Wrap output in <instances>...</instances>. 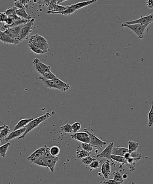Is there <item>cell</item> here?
<instances>
[{"mask_svg":"<svg viewBox=\"0 0 153 184\" xmlns=\"http://www.w3.org/2000/svg\"><path fill=\"white\" fill-rule=\"evenodd\" d=\"M103 183L104 184H121L120 183L117 182L114 179L107 180H105Z\"/></svg>","mask_w":153,"mask_h":184,"instance_id":"bcb514c9","label":"cell"},{"mask_svg":"<svg viewBox=\"0 0 153 184\" xmlns=\"http://www.w3.org/2000/svg\"><path fill=\"white\" fill-rule=\"evenodd\" d=\"M131 158H139V159H141L143 157V156H142V153L138 152L137 151H135L131 153Z\"/></svg>","mask_w":153,"mask_h":184,"instance_id":"7bdbcfd3","label":"cell"},{"mask_svg":"<svg viewBox=\"0 0 153 184\" xmlns=\"http://www.w3.org/2000/svg\"><path fill=\"white\" fill-rule=\"evenodd\" d=\"M24 24L21 25V26H18V27H13V28H10L9 29L11 33H12V34L14 37L15 40L17 41L18 44H19V42H18V39H19V36L20 33L21 29L22 28Z\"/></svg>","mask_w":153,"mask_h":184,"instance_id":"44dd1931","label":"cell"},{"mask_svg":"<svg viewBox=\"0 0 153 184\" xmlns=\"http://www.w3.org/2000/svg\"><path fill=\"white\" fill-rule=\"evenodd\" d=\"M96 160L97 159L95 158H92V157L90 156L83 159H82V162L84 164L87 166V165H90L93 162Z\"/></svg>","mask_w":153,"mask_h":184,"instance_id":"8d00e7d4","label":"cell"},{"mask_svg":"<svg viewBox=\"0 0 153 184\" xmlns=\"http://www.w3.org/2000/svg\"><path fill=\"white\" fill-rule=\"evenodd\" d=\"M33 162V163L37 164V165H39V166L45 167V168H48L47 164L46 162L44 156L38 158L37 159L35 160V161H34Z\"/></svg>","mask_w":153,"mask_h":184,"instance_id":"83f0119b","label":"cell"},{"mask_svg":"<svg viewBox=\"0 0 153 184\" xmlns=\"http://www.w3.org/2000/svg\"><path fill=\"white\" fill-rule=\"evenodd\" d=\"M47 148V146L45 145L44 146L37 149L27 158L28 160L30 161L31 162H33L34 161L37 159L38 158L44 156L45 153H46Z\"/></svg>","mask_w":153,"mask_h":184,"instance_id":"ba28073f","label":"cell"},{"mask_svg":"<svg viewBox=\"0 0 153 184\" xmlns=\"http://www.w3.org/2000/svg\"><path fill=\"white\" fill-rule=\"evenodd\" d=\"M17 10H18V9L15 7H10V8L7 9V10H5L4 12L6 13V15L8 17H9L10 15H12L13 13H15L16 11Z\"/></svg>","mask_w":153,"mask_h":184,"instance_id":"ab89813d","label":"cell"},{"mask_svg":"<svg viewBox=\"0 0 153 184\" xmlns=\"http://www.w3.org/2000/svg\"><path fill=\"white\" fill-rule=\"evenodd\" d=\"M65 1H65V0H60V1H57V4H59L60 3L63 2Z\"/></svg>","mask_w":153,"mask_h":184,"instance_id":"681fc988","label":"cell"},{"mask_svg":"<svg viewBox=\"0 0 153 184\" xmlns=\"http://www.w3.org/2000/svg\"><path fill=\"white\" fill-rule=\"evenodd\" d=\"M44 157L47 164L48 168H49L52 172H54L57 162L59 160V158L57 156H54L51 155L50 152V148H49L48 147L47 148Z\"/></svg>","mask_w":153,"mask_h":184,"instance_id":"277c9868","label":"cell"},{"mask_svg":"<svg viewBox=\"0 0 153 184\" xmlns=\"http://www.w3.org/2000/svg\"><path fill=\"white\" fill-rule=\"evenodd\" d=\"M90 167L91 168L93 169H98L100 167V162L99 161L96 160L94 161L93 162L91 163L90 165Z\"/></svg>","mask_w":153,"mask_h":184,"instance_id":"60d3db41","label":"cell"},{"mask_svg":"<svg viewBox=\"0 0 153 184\" xmlns=\"http://www.w3.org/2000/svg\"><path fill=\"white\" fill-rule=\"evenodd\" d=\"M50 152L51 155L54 156H57L60 152V149L56 145H54L50 148Z\"/></svg>","mask_w":153,"mask_h":184,"instance_id":"d6a6232c","label":"cell"},{"mask_svg":"<svg viewBox=\"0 0 153 184\" xmlns=\"http://www.w3.org/2000/svg\"><path fill=\"white\" fill-rule=\"evenodd\" d=\"M33 42L43 44V45L47 46H49L48 44L46 39L44 37H42V36H40L38 34H35V35L31 36L30 38L28 43H33Z\"/></svg>","mask_w":153,"mask_h":184,"instance_id":"4fadbf2b","label":"cell"},{"mask_svg":"<svg viewBox=\"0 0 153 184\" xmlns=\"http://www.w3.org/2000/svg\"><path fill=\"white\" fill-rule=\"evenodd\" d=\"M54 80L56 84L61 89L62 91H66L72 88V86L70 84L64 82L58 78H56Z\"/></svg>","mask_w":153,"mask_h":184,"instance_id":"ffe728a7","label":"cell"},{"mask_svg":"<svg viewBox=\"0 0 153 184\" xmlns=\"http://www.w3.org/2000/svg\"><path fill=\"white\" fill-rule=\"evenodd\" d=\"M10 133V127L9 126L4 124L0 127V139L1 141L5 139Z\"/></svg>","mask_w":153,"mask_h":184,"instance_id":"9a60e30c","label":"cell"},{"mask_svg":"<svg viewBox=\"0 0 153 184\" xmlns=\"http://www.w3.org/2000/svg\"><path fill=\"white\" fill-rule=\"evenodd\" d=\"M33 119H34V118H22V119H21L14 127L13 131H15V130H18V129L25 127L31 121H32Z\"/></svg>","mask_w":153,"mask_h":184,"instance_id":"d6986e66","label":"cell"},{"mask_svg":"<svg viewBox=\"0 0 153 184\" xmlns=\"http://www.w3.org/2000/svg\"><path fill=\"white\" fill-rule=\"evenodd\" d=\"M152 22H153V13L146 16H142L141 18L137 19L126 22L125 23L128 24H142L148 27V25Z\"/></svg>","mask_w":153,"mask_h":184,"instance_id":"5b68a950","label":"cell"},{"mask_svg":"<svg viewBox=\"0 0 153 184\" xmlns=\"http://www.w3.org/2000/svg\"><path fill=\"white\" fill-rule=\"evenodd\" d=\"M16 13L19 17L23 19L28 21L32 19L31 17L27 13L25 9H18L16 11Z\"/></svg>","mask_w":153,"mask_h":184,"instance_id":"7402d4cb","label":"cell"},{"mask_svg":"<svg viewBox=\"0 0 153 184\" xmlns=\"http://www.w3.org/2000/svg\"><path fill=\"white\" fill-rule=\"evenodd\" d=\"M0 39L1 41L4 44H12L16 45L18 44L17 41L4 34L3 31H0Z\"/></svg>","mask_w":153,"mask_h":184,"instance_id":"e0dca14e","label":"cell"},{"mask_svg":"<svg viewBox=\"0 0 153 184\" xmlns=\"http://www.w3.org/2000/svg\"><path fill=\"white\" fill-rule=\"evenodd\" d=\"M111 159L113 161H115L117 162H119L121 163V166L119 167V168H122L123 165H126L128 163L127 160L125 159V157L123 156H117V155H111Z\"/></svg>","mask_w":153,"mask_h":184,"instance_id":"603a6c76","label":"cell"},{"mask_svg":"<svg viewBox=\"0 0 153 184\" xmlns=\"http://www.w3.org/2000/svg\"><path fill=\"white\" fill-rule=\"evenodd\" d=\"M72 127L74 133H78L81 128V125L79 122H75L72 125Z\"/></svg>","mask_w":153,"mask_h":184,"instance_id":"f35d334b","label":"cell"},{"mask_svg":"<svg viewBox=\"0 0 153 184\" xmlns=\"http://www.w3.org/2000/svg\"><path fill=\"white\" fill-rule=\"evenodd\" d=\"M15 7L18 9H25L26 6H24L20 1H15L14 2Z\"/></svg>","mask_w":153,"mask_h":184,"instance_id":"b9f144b4","label":"cell"},{"mask_svg":"<svg viewBox=\"0 0 153 184\" xmlns=\"http://www.w3.org/2000/svg\"><path fill=\"white\" fill-rule=\"evenodd\" d=\"M96 0H90V1H84L80 2L74 4H71V6L75 10H77L81 9L84 7H86L91 4L96 2Z\"/></svg>","mask_w":153,"mask_h":184,"instance_id":"2e32d148","label":"cell"},{"mask_svg":"<svg viewBox=\"0 0 153 184\" xmlns=\"http://www.w3.org/2000/svg\"><path fill=\"white\" fill-rule=\"evenodd\" d=\"M14 22H15V21L12 18L8 17V19L5 21L4 23H5V25H7V26H11L14 23Z\"/></svg>","mask_w":153,"mask_h":184,"instance_id":"f6af8a7d","label":"cell"},{"mask_svg":"<svg viewBox=\"0 0 153 184\" xmlns=\"http://www.w3.org/2000/svg\"><path fill=\"white\" fill-rule=\"evenodd\" d=\"M42 77H44L45 79H48V80H54L56 78H58L56 75H55L54 73L52 72H46L44 73L43 75H41Z\"/></svg>","mask_w":153,"mask_h":184,"instance_id":"d590c367","label":"cell"},{"mask_svg":"<svg viewBox=\"0 0 153 184\" xmlns=\"http://www.w3.org/2000/svg\"><path fill=\"white\" fill-rule=\"evenodd\" d=\"M26 127H23V128H21V129H18V130L13 131L10 133L8 136L4 139L5 142H7L10 140H13L17 137H19L22 135L23 134L26 132Z\"/></svg>","mask_w":153,"mask_h":184,"instance_id":"8fae6325","label":"cell"},{"mask_svg":"<svg viewBox=\"0 0 153 184\" xmlns=\"http://www.w3.org/2000/svg\"><path fill=\"white\" fill-rule=\"evenodd\" d=\"M121 27L129 28L137 35V37L140 39L143 38L145 36V32L146 31L148 32V27L142 24H128L124 22L121 24Z\"/></svg>","mask_w":153,"mask_h":184,"instance_id":"7a4b0ae2","label":"cell"},{"mask_svg":"<svg viewBox=\"0 0 153 184\" xmlns=\"http://www.w3.org/2000/svg\"><path fill=\"white\" fill-rule=\"evenodd\" d=\"M34 22H35V19H32L24 24V26L21 29L19 36L18 39L19 43H20L22 40L28 39L30 34L32 32Z\"/></svg>","mask_w":153,"mask_h":184,"instance_id":"3957f363","label":"cell"},{"mask_svg":"<svg viewBox=\"0 0 153 184\" xmlns=\"http://www.w3.org/2000/svg\"><path fill=\"white\" fill-rule=\"evenodd\" d=\"M60 128L63 132L65 133H73L72 125L69 124H66L60 127Z\"/></svg>","mask_w":153,"mask_h":184,"instance_id":"4dcf8cb0","label":"cell"},{"mask_svg":"<svg viewBox=\"0 0 153 184\" xmlns=\"http://www.w3.org/2000/svg\"><path fill=\"white\" fill-rule=\"evenodd\" d=\"M38 62L39 64L41 66V68L43 69V71H44L45 73L48 72H51L50 70H51V67L50 66L47 65L41 62L39 59L38 60Z\"/></svg>","mask_w":153,"mask_h":184,"instance_id":"74e56055","label":"cell"},{"mask_svg":"<svg viewBox=\"0 0 153 184\" xmlns=\"http://www.w3.org/2000/svg\"><path fill=\"white\" fill-rule=\"evenodd\" d=\"M57 1H50L51 4L53 5L54 10L52 11H47V13L49 14L50 13H59L62 12L66 10L68 8L69 5L67 6H63L59 4H57Z\"/></svg>","mask_w":153,"mask_h":184,"instance_id":"7c38bea8","label":"cell"},{"mask_svg":"<svg viewBox=\"0 0 153 184\" xmlns=\"http://www.w3.org/2000/svg\"><path fill=\"white\" fill-rule=\"evenodd\" d=\"M10 145V142H7L0 147V154L2 158H4L6 156V152Z\"/></svg>","mask_w":153,"mask_h":184,"instance_id":"4316f807","label":"cell"},{"mask_svg":"<svg viewBox=\"0 0 153 184\" xmlns=\"http://www.w3.org/2000/svg\"><path fill=\"white\" fill-rule=\"evenodd\" d=\"M84 130H85V132L88 133L90 135V144L93 147L101 149L102 146L107 145V143L106 142L102 141L99 138H98L96 136L94 133H91V132H90V131H87L85 128L84 129Z\"/></svg>","mask_w":153,"mask_h":184,"instance_id":"8992f818","label":"cell"},{"mask_svg":"<svg viewBox=\"0 0 153 184\" xmlns=\"http://www.w3.org/2000/svg\"><path fill=\"white\" fill-rule=\"evenodd\" d=\"M76 11V10L73 9V8L71 6V5H69L68 8H67L66 10H65L64 11L62 12L59 13L58 14H61L63 15H71V14L73 13H74Z\"/></svg>","mask_w":153,"mask_h":184,"instance_id":"e575fe53","label":"cell"},{"mask_svg":"<svg viewBox=\"0 0 153 184\" xmlns=\"http://www.w3.org/2000/svg\"><path fill=\"white\" fill-rule=\"evenodd\" d=\"M51 116V114L49 113V112H46L45 115H42L38 117L37 118H35V119H33L32 121H31V122L25 127L26 128H27L26 132L24 133L21 136L19 137L18 139L19 140V139H23V138H24L28 133L32 131L33 129H34V128L37 127L41 123L44 122L45 120L48 119V118Z\"/></svg>","mask_w":153,"mask_h":184,"instance_id":"6da1fadb","label":"cell"},{"mask_svg":"<svg viewBox=\"0 0 153 184\" xmlns=\"http://www.w3.org/2000/svg\"><path fill=\"white\" fill-rule=\"evenodd\" d=\"M101 172L103 175V179H108L111 175L110 159L107 160L105 162H103L102 165Z\"/></svg>","mask_w":153,"mask_h":184,"instance_id":"30bf717a","label":"cell"},{"mask_svg":"<svg viewBox=\"0 0 153 184\" xmlns=\"http://www.w3.org/2000/svg\"><path fill=\"white\" fill-rule=\"evenodd\" d=\"M146 5L150 9L153 8V0H147L146 2Z\"/></svg>","mask_w":153,"mask_h":184,"instance_id":"7dc6e473","label":"cell"},{"mask_svg":"<svg viewBox=\"0 0 153 184\" xmlns=\"http://www.w3.org/2000/svg\"><path fill=\"white\" fill-rule=\"evenodd\" d=\"M123 177L124 179H126L128 177V176L126 174H124V175H123Z\"/></svg>","mask_w":153,"mask_h":184,"instance_id":"f907efd6","label":"cell"},{"mask_svg":"<svg viewBox=\"0 0 153 184\" xmlns=\"http://www.w3.org/2000/svg\"><path fill=\"white\" fill-rule=\"evenodd\" d=\"M139 146V143L138 142H134L130 140L128 141V151L129 152H133L137 151Z\"/></svg>","mask_w":153,"mask_h":184,"instance_id":"d4e9b609","label":"cell"},{"mask_svg":"<svg viewBox=\"0 0 153 184\" xmlns=\"http://www.w3.org/2000/svg\"><path fill=\"white\" fill-rule=\"evenodd\" d=\"M71 136L73 139L82 143H90V135L88 133L85 132L74 133L71 135Z\"/></svg>","mask_w":153,"mask_h":184,"instance_id":"52a82bcc","label":"cell"},{"mask_svg":"<svg viewBox=\"0 0 153 184\" xmlns=\"http://www.w3.org/2000/svg\"><path fill=\"white\" fill-rule=\"evenodd\" d=\"M113 179L117 182L122 184L124 182V179L123 176L119 171H115L113 172Z\"/></svg>","mask_w":153,"mask_h":184,"instance_id":"f1b7e54d","label":"cell"},{"mask_svg":"<svg viewBox=\"0 0 153 184\" xmlns=\"http://www.w3.org/2000/svg\"><path fill=\"white\" fill-rule=\"evenodd\" d=\"M38 58H34L33 62H32V64H33V66L34 69H35L38 73L40 74L41 75H42L44 74L45 72H44V71H43L42 68H41V66H40L38 62Z\"/></svg>","mask_w":153,"mask_h":184,"instance_id":"484cf974","label":"cell"},{"mask_svg":"<svg viewBox=\"0 0 153 184\" xmlns=\"http://www.w3.org/2000/svg\"><path fill=\"white\" fill-rule=\"evenodd\" d=\"M114 143L113 142H110V143L106 146V148L103 151L100 153L97 154V157H101V158H106L112 161V163L115 165L114 161L112 160L111 159V155L112 154V150L114 148Z\"/></svg>","mask_w":153,"mask_h":184,"instance_id":"9c48e42d","label":"cell"},{"mask_svg":"<svg viewBox=\"0 0 153 184\" xmlns=\"http://www.w3.org/2000/svg\"><path fill=\"white\" fill-rule=\"evenodd\" d=\"M28 45L29 47L31 49V51L34 53H36V54H46V53H47L46 51L41 50V49L36 47L32 44H28Z\"/></svg>","mask_w":153,"mask_h":184,"instance_id":"1f68e13d","label":"cell"},{"mask_svg":"<svg viewBox=\"0 0 153 184\" xmlns=\"http://www.w3.org/2000/svg\"><path fill=\"white\" fill-rule=\"evenodd\" d=\"M129 152L128 149L124 147L116 146L114 147L112 150V155H117V156H123L127 153Z\"/></svg>","mask_w":153,"mask_h":184,"instance_id":"ac0fdd59","label":"cell"},{"mask_svg":"<svg viewBox=\"0 0 153 184\" xmlns=\"http://www.w3.org/2000/svg\"><path fill=\"white\" fill-rule=\"evenodd\" d=\"M0 17H1L0 18V21H1V23L5 22V21L8 18V16L6 15V13L4 12L1 13Z\"/></svg>","mask_w":153,"mask_h":184,"instance_id":"ee69618b","label":"cell"},{"mask_svg":"<svg viewBox=\"0 0 153 184\" xmlns=\"http://www.w3.org/2000/svg\"><path fill=\"white\" fill-rule=\"evenodd\" d=\"M81 148L82 150L87 151L91 152L93 150L94 147L90 143H82L81 145Z\"/></svg>","mask_w":153,"mask_h":184,"instance_id":"836d02e7","label":"cell"},{"mask_svg":"<svg viewBox=\"0 0 153 184\" xmlns=\"http://www.w3.org/2000/svg\"><path fill=\"white\" fill-rule=\"evenodd\" d=\"M38 79L43 82V83L45 84V86L47 88H50V89H57L61 91V89L56 84L54 81L53 80L45 79L44 77H42L41 75L39 77Z\"/></svg>","mask_w":153,"mask_h":184,"instance_id":"5bb4252c","label":"cell"},{"mask_svg":"<svg viewBox=\"0 0 153 184\" xmlns=\"http://www.w3.org/2000/svg\"><path fill=\"white\" fill-rule=\"evenodd\" d=\"M91 154V152H90L84 150L82 149L81 150L77 149L76 152V156L78 159H82L85 157L90 156Z\"/></svg>","mask_w":153,"mask_h":184,"instance_id":"cb8c5ba5","label":"cell"},{"mask_svg":"<svg viewBox=\"0 0 153 184\" xmlns=\"http://www.w3.org/2000/svg\"><path fill=\"white\" fill-rule=\"evenodd\" d=\"M148 126L152 127L153 126V100L152 101V107L148 113Z\"/></svg>","mask_w":153,"mask_h":184,"instance_id":"f546056e","label":"cell"},{"mask_svg":"<svg viewBox=\"0 0 153 184\" xmlns=\"http://www.w3.org/2000/svg\"><path fill=\"white\" fill-rule=\"evenodd\" d=\"M125 157V159H126L128 160L129 159V158H131V153L129 152L125 154V155L124 156Z\"/></svg>","mask_w":153,"mask_h":184,"instance_id":"c3c4849f","label":"cell"}]
</instances>
